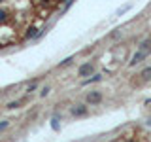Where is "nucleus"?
Masks as SVG:
<instances>
[{"instance_id": "obj_1", "label": "nucleus", "mask_w": 151, "mask_h": 142, "mask_svg": "<svg viewBox=\"0 0 151 142\" xmlns=\"http://www.w3.org/2000/svg\"><path fill=\"white\" fill-rule=\"evenodd\" d=\"M94 70V64L93 63H85L78 68V76L79 78H87V76H91V72Z\"/></svg>"}, {"instance_id": "obj_2", "label": "nucleus", "mask_w": 151, "mask_h": 142, "mask_svg": "<svg viewBox=\"0 0 151 142\" xmlns=\"http://www.w3.org/2000/svg\"><path fill=\"white\" fill-rule=\"evenodd\" d=\"M87 106L85 104H76V106H72L70 108V114L72 116H76V117H81V116H87Z\"/></svg>"}, {"instance_id": "obj_3", "label": "nucleus", "mask_w": 151, "mask_h": 142, "mask_svg": "<svg viewBox=\"0 0 151 142\" xmlns=\"http://www.w3.org/2000/svg\"><path fill=\"white\" fill-rule=\"evenodd\" d=\"M145 57H147V53H145V51H136L134 55H132V59H130V63H129V66H136L138 63H142V61L145 59Z\"/></svg>"}, {"instance_id": "obj_4", "label": "nucleus", "mask_w": 151, "mask_h": 142, "mask_svg": "<svg viewBox=\"0 0 151 142\" xmlns=\"http://www.w3.org/2000/svg\"><path fill=\"white\" fill-rule=\"evenodd\" d=\"M102 102V93L100 91H91L87 95V104H98Z\"/></svg>"}, {"instance_id": "obj_5", "label": "nucleus", "mask_w": 151, "mask_h": 142, "mask_svg": "<svg viewBox=\"0 0 151 142\" xmlns=\"http://www.w3.org/2000/svg\"><path fill=\"white\" fill-rule=\"evenodd\" d=\"M140 80L142 82H151V66H147V68H144L140 72Z\"/></svg>"}, {"instance_id": "obj_6", "label": "nucleus", "mask_w": 151, "mask_h": 142, "mask_svg": "<svg viewBox=\"0 0 151 142\" xmlns=\"http://www.w3.org/2000/svg\"><path fill=\"white\" fill-rule=\"evenodd\" d=\"M100 80H102V74H94L93 76V78H87V80H85V85H87V83H94V82H100Z\"/></svg>"}, {"instance_id": "obj_7", "label": "nucleus", "mask_w": 151, "mask_h": 142, "mask_svg": "<svg viewBox=\"0 0 151 142\" xmlns=\"http://www.w3.org/2000/svg\"><path fill=\"white\" fill-rule=\"evenodd\" d=\"M23 102H25V101H13V102H8L6 108H8V110H15V108H19Z\"/></svg>"}, {"instance_id": "obj_8", "label": "nucleus", "mask_w": 151, "mask_h": 142, "mask_svg": "<svg viewBox=\"0 0 151 142\" xmlns=\"http://www.w3.org/2000/svg\"><path fill=\"white\" fill-rule=\"evenodd\" d=\"M38 85H40V83H38V80H34V82H30V83L27 85V93H32V91H36V89H38Z\"/></svg>"}, {"instance_id": "obj_9", "label": "nucleus", "mask_w": 151, "mask_h": 142, "mask_svg": "<svg viewBox=\"0 0 151 142\" xmlns=\"http://www.w3.org/2000/svg\"><path fill=\"white\" fill-rule=\"evenodd\" d=\"M34 36H38V28L36 27H30V28H28V32L25 34V38H34Z\"/></svg>"}, {"instance_id": "obj_10", "label": "nucleus", "mask_w": 151, "mask_h": 142, "mask_svg": "<svg viewBox=\"0 0 151 142\" xmlns=\"http://www.w3.org/2000/svg\"><path fill=\"white\" fill-rule=\"evenodd\" d=\"M8 127H9V120H2V121H0V133L6 131Z\"/></svg>"}, {"instance_id": "obj_11", "label": "nucleus", "mask_w": 151, "mask_h": 142, "mask_svg": "<svg viewBox=\"0 0 151 142\" xmlns=\"http://www.w3.org/2000/svg\"><path fill=\"white\" fill-rule=\"evenodd\" d=\"M49 91H51V87H47V85H45V87L40 91V97H47V95H49Z\"/></svg>"}, {"instance_id": "obj_12", "label": "nucleus", "mask_w": 151, "mask_h": 142, "mask_svg": "<svg viewBox=\"0 0 151 142\" xmlns=\"http://www.w3.org/2000/svg\"><path fill=\"white\" fill-rule=\"evenodd\" d=\"M72 61H74V57H68V59H64V61H63V63H60L59 66H66V64H70V63H72Z\"/></svg>"}, {"instance_id": "obj_13", "label": "nucleus", "mask_w": 151, "mask_h": 142, "mask_svg": "<svg viewBox=\"0 0 151 142\" xmlns=\"http://www.w3.org/2000/svg\"><path fill=\"white\" fill-rule=\"evenodd\" d=\"M147 125H149V127H151V117H149V120H147Z\"/></svg>"}, {"instance_id": "obj_14", "label": "nucleus", "mask_w": 151, "mask_h": 142, "mask_svg": "<svg viewBox=\"0 0 151 142\" xmlns=\"http://www.w3.org/2000/svg\"><path fill=\"white\" fill-rule=\"evenodd\" d=\"M0 2H2V0H0Z\"/></svg>"}]
</instances>
